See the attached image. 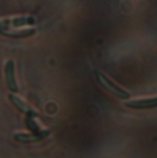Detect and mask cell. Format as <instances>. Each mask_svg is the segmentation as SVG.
<instances>
[{"mask_svg":"<svg viewBox=\"0 0 157 158\" xmlns=\"http://www.w3.org/2000/svg\"><path fill=\"white\" fill-rule=\"evenodd\" d=\"M96 79L98 82L109 93H111L114 96L122 99V100H127L130 97V94L121 88L120 86L117 85L114 81H112L107 76H105L103 72L101 71H96L95 72Z\"/></svg>","mask_w":157,"mask_h":158,"instance_id":"cell-1","label":"cell"},{"mask_svg":"<svg viewBox=\"0 0 157 158\" xmlns=\"http://www.w3.org/2000/svg\"><path fill=\"white\" fill-rule=\"evenodd\" d=\"M35 23V19L31 16L16 17L12 19H6L0 20V29H11L12 27H21L24 25H32Z\"/></svg>","mask_w":157,"mask_h":158,"instance_id":"cell-2","label":"cell"},{"mask_svg":"<svg viewBox=\"0 0 157 158\" xmlns=\"http://www.w3.org/2000/svg\"><path fill=\"white\" fill-rule=\"evenodd\" d=\"M50 131L48 130H42L39 132H31V133H17L14 135L15 141L19 143H36L43 141L46 137H48Z\"/></svg>","mask_w":157,"mask_h":158,"instance_id":"cell-3","label":"cell"},{"mask_svg":"<svg viewBox=\"0 0 157 158\" xmlns=\"http://www.w3.org/2000/svg\"><path fill=\"white\" fill-rule=\"evenodd\" d=\"M125 106L131 109H152L157 107V97L130 100L125 103Z\"/></svg>","mask_w":157,"mask_h":158,"instance_id":"cell-4","label":"cell"},{"mask_svg":"<svg viewBox=\"0 0 157 158\" xmlns=\"http://www.w3.org/2000/svg\"><path fill=\"white\" fill-rule=\"evenodd\" d=\"M8 99L14 105V106L17 109H19L20 112L24 113L26 116H29V117H36L38 115L37 112L34 109H32L28 104H26L23 100H21L17 95H14V94H8Z\"/></svg>","mask_w":157,"mask_h":158,"instance_id":"cell-5","label":"cell"},{"mask_svg":"<svg viewBox=\"0 0 157 158\" xmlns=\"http://www.w3.org/2000/svg\"><path fill=\"white\" fill-rule=\"evenodd\" d=\"M5 76H6V81L8 89L14 93L18 92L19 88L16 83L15 75H14V62L11 59L7 60L5 65Z\"/></svg>","mask_w":157,"mask_h":158,"instance_id":"cell-6","label":"cell"},{"mask_svg":"<svg viewBox=\"0 0 157 158\" xmlns=\"http://www.w3.org/2000/svg\"><path fill=\"white\" fill-rule=\"evenodd\" d=\"M0 32L8 37L14 38H23L29 37L35 33L34 29H24V30H10V29H1Z\"/></svg>","mask_w":157,"mask_h":158,"instance_id":"cell-7","label":"cell"},{"mask_svg":"<svg viewBox=\"0 0 157 158\" xmlns=\"http://www.w3.org/2000/svg\"><path fill=\"white\" fill-rule=\"evenodd\" d=\"M25 122H26L27 127H28L32 132H39L40 131H42V130H40V128H39V126L36 124V122L33 120V117H29V116H27V117H26Z\"/></svg>","mask_w":157,"mask_h":158,"instance_id":"cell-8","label":"cell"}]
</instances>
